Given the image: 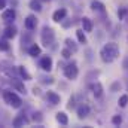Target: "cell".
<instances>
[{
    "label": "cell",
    "mask_w": 128,
    "mask_h": 128,
    "mask_svg": "<svg viewBox=\"0 0 128 128\" xmlns=\"http://www.w3.org/2000/svg\"><path fill=\"white\" fill-rule=\"evenodd\" d=\"M119 57V46L115 43V42H109L106 43L101 51H100V58L103 63H113L116 58Z\"/></svg>",
    "instance_id": "6da1fadb"
},
{
    "label": "cell",
    "mask_w": 128,
    "mask_h": 128,
    "mask_svg": "<svg viewBox=\"0 0 128 128\" xmlns=\"http://www.w3.org/2000/svg\"><path fill=\"white\" fill-rule=\"evenodd\" d=\"M3 98H4V101L9 104V106H12V107H21V98L16 96L14 91H4L3 92Z\"/></svg>",
    "instance_id": "7a4b0ae2"
},
{
    "label": "cell",
    "mask_w": 128,
    "mask_h": 128,
    "mask_svg": "<svg viewBox=\"0 0 128 128\" xmlns=\"http://www.w3.org/2000/svg\"><path fill=\"white\" fill-rule=\"evenodd\" d=\"M40 39H42V43L45 46H49L54 43V39H55V33L51 27H43L42 34H40Z\"/></svg>",
    "instance_id": "3957f363"
},
{
    "label": "cell",
    "mask_w": 128,
    "mask_h": 128,
    "mask_svg": "<svg viewBox=\"0 0 128 128\" xmlns=\"http://www.w3.org/2000/svg\"><path fill=\"white\" fill-rule=\"evenodd\" d=\"M78 74H79V70H78V66L74 63H72V64H68V66L64 67V76H66L67 79L74 80V79L78 78Z\"/></svg>",
    "instance_id": "277c9868"
},
{
    "label": "cell",
    "mask_w": 128,
    "mask_h": 128,
    "mask_svg": "<svg viewBox=\"0 0 128 128\" xmlns=\"http://www.w3.org/2000/svg\"><path fill=\"white\" fill-rule=\"evenodd\" d=\"M2 20H3L6 24H10V22L15 20V10H14V9H6V10H3Z\"/></svg>",
    "instance_id": "5b68a950"
},
{
    "label": "cell",
    "mask_w": 128,
    "mask_h": 128,
    "mask_svg": "<svg viewBox=\"0 0 128 128\" xmlns=\"http://www.w3.org/2000/svg\"><path fill=\"white\" fill-rule=\"evenodd\" d=\"M66 15H67V9H66V8H60V9H57V10L54 12L52 20H54L55 22H61L64 18H66Z\"/></svg>",
    "instance_id": "8992f818"
},
{
    "label": "cell",
    "mask_w": 128,
    "mask_h": 128,
    "mask_svg": "<svg viewBox=\"0 0 128 128\" xmlns=\"http://www.w3.org/2000/svg\"><path fill=\"white\" fill-rule=\"evenodd\" d=\"M39 66H40L42 70H45V72H51V70H52V58H51V57H43V58L40 60Z\"/></svg>",
    "instance_id": "52a82bcc"
},
{
    "label": "cell",
    "mask_w": 128,
    "mask_h": 128,
    "mask_svg": "<svg viewBox=\"0 0 128 128\" xmlns=\"http://www.w3.org/2000/svg\"><path fill=\"white\" fill-rule=\"evenodd\" d=\"M88 115H90V106L80 104V106L78 107V118H79V119H85Z\"/></svg>",
    "instance_id": "ba28073f"
},
{
    "label": "cell",
    "mask_w": 128,
    "mask_h": 128,
    "mask_svg": "<svg viewBox=\"0 0 128 128\" xmlns=\"http://www.w3.org/2000/svg\"><path fill=\"white\" fill-rule=\"evenodd\" d=\"M37 27V20H36V16L34 15H28L27 18H26V28L27 30H34Z\"/></svg>",
    "instance_id": "9c48e42d"
},
{
    "label": "cell",
    "mask_w": 128,
    "mask_h": 128,
    "mask_svg": "<svg viewBox=\"0 0 128 128\" xmlns=\"http://www.w3.org/2000/svg\"><path fill=\"white\" fill-rule=\"evenodd\" d=\"M80 24H82V30L86 33L92 32V21L88 18V16H84L82 20H80Z\"/></svg>",
    "instance_id": "30bf717a"
},
{
    "label": "cell",
    "mask_w": 128,
    "mask_h": 128,
    "mask_svg": "<svg viewBox=\"0 0 128 128\" xmlns=\"http://www.w3.org/2000/svg\"><path fill=\"white\" fill-rule=\"evenodd\" d=\"M3 36H4L6 39H14V37L16 36V27L8 26V27L4 28V32H3Z\"/></svg>",
    "instance_id": "8fae6325"
},
{
    "label": "cell",
    "mask_w": 128,
    "mask_h": 128,
    "mask_svg": "<svg viewBox=\"0 0 128 128\" xmlns=\"http://www.w3.org/2000/svg\"><path fill=\"white\" fill-rule=\"evenodd\" d=\"M46 97H48L49 103H52V104H58V103L61 101L60 96H58L57 92H54V91H48V92H46Z\"/></svg>",
    "instance_id": "7c38bea8"
},
{
    "label": "cell",
    "mask_w": 128,
    "mask_h": 128,
    "mask_svg": "<svg viewBox=\"0 0 128 128\" xmlns=\"http://www.w3.org/2000/svg\"><path fill=\"white\" fill-rule=\"evenodd\" d=\"M91 91H92V94L96 97H101V94H103V85H101L100 82L92 84V85H91Z\"/></svg>",
    "instance_id": "4fadbf2b"
},
{
    "label": "cell",
    "mask_w": 128,
    "mask_h": 128,
    "mask_svg": "<svg viewBox=\"0 0 128 128\" xmlns=\"http://www.w3.org/2000/svg\"><path fill=\"white\" fill-rule=\"evenodd\" d=\"M91 8H92V10H96V12H101V14H104V12H106L104 4H103L101 2H98V0H94V2L91 3Z\"/></svg>",
    "instance_id": "5bb4252c"
},
{
    "label": "cell",
    "mask_w": 128,
    "mask_h": 128,
    "mask_svg": "<svg viewBox=\"0 0 128 128\" xmlns=\"http://www.w3.org/2000/svg\"><path fill=\"white\" fill-rule=\"evenodd\" d=\"M55 119H57V122L61 124V125H67V124H68V118H67V115H66L64 112H58L57 116H55Z\"/></svg>",
    "instance_id": "9a60e30c"
},
{
    "label": "cell",
    "mask_w": 128,
    "mask_h": 128,
    "mask_svg": "<svg viewBox=\"0 0 128 128\" xmlns=\"http://www.w3.org/2000/svg\"><path fill=\"white\" fill-rule=\"evenodd\" d=\"M28 54L32 55V57H37V55H40V46L39 45H32L30 48H28Z\"/></svg>",
    "instance_id": "2e32d148"
},
{
    "label": "cell",
    "mask_w": 128,
    "mask_h": 128,
    "mask_svg": "<svg viewBox=\"0 0 128 128\" xmlns=\"http://www.w3.org/2000/svg\"><path fill=\"white\" fill-rule=\"evenodd\" d=\"M66 46H67V48H68L72 52H76V51H78V46H76V43H74V42H73L70 37H67V39H66Z\"/></svg>",
    "instance_id": "e0dca14e"
},
{
    "label": "cell",
    "mask_w": 128,
    "mask_h": 128,
    "mask_svg": "<svg viewBox=\"0 0 128 128\" xmlns=\"http://www.w3.org/2000/svg\"><path fill=\"white\" fill-rule=\"evenodd\" d=\"M76 36H78V40L80 42V43H88V40H86V36H85V32L84 30H76Z\"/></svg>",
    "instance_id": "ac0fdd59"
},
{
    "label": "cell",
    "mask_w": 128,
    "mask_h": 128,
    "mask_svg": "<svg viewBox=\"0 0 128 128\" xmlns=\"http://www.w3.org/2000/svg\"><path fill=\"white\" fill-rule=\"evenodd\" d=\"M30 8H32L33 10H36V12H40L42 10V4H40L39 0H32L30 2Z\"/></svg>",
    "instance_id": "d6986e66"
},
{
    "label": "cell",
    "mask_w": 128,
    "mask_h": 128,
    "mask_svg": "<svg viewBox=\"0 0 128 128\" xmlns=\"http://www.w3.org/2000/svg\"><path fill=\"white\" fill-rule=\"evenodd\" d=\"M26 122H27V119H26L24 116H18V118L14 119V127H21V125H24Z\"/></svg>",
    "instance_id": "ffe728a7"
},
{
    "label": "cell",
    "mask_w": 128,
    "mask_h": 128,
    "mask_svg": "<svg viewBox=\"0 0 128 128\" xmlns=\"http://www.w3.org/2000/svg\"><path fill=\"white\" fill-rule=\"evenodd\" d=\"M20 74H21V76L24 78V80H30V79H32V76H30V73H28V72H27V70H26V68H24L22 66L20 67Z\"/></svg>",
    "instance_id": "44dd1931"
},
{
    "label": "cell",
    "mask_w": 128,
    "mask_h": 128,
    "mask_svg": "<svg viewBox=\"0 0 128 128\" xmlns=\"http://www.w3.org/2000/svg\"><path fill=\"white\" fill-rule=\"evenodd\" d=\"M127 104H128V96L124 94V96L119 97V106H121V107H125Z\"/></svg>",
    "instance_id": "7402d4cb"
},
{
    "label": "cell",
    "mask_w": 128,
    "mask_h": 128,
    "mask_svg": "<svg viewBox=\"0 0 128 128\" xmlns=\"http://www.w3.org/2000/svg\"><path fill=\"white\" fill-rule=\"evenodd\" d=\"M112 124H113V125H121V124H122V116H121V115H115V116L112 118Z\"/></svg>",
    "instance_id": "603a6c76"
},
{
    "label": "cell",
    "mask_w": 128,
    "mask_h": 128,
    "mask_svg": "<svg viewBox=\"0 0 128 128\" xmlns=\"http://www.w3.org/2000/svg\"><path fill=\"white\" fill-rule=\"evenodd\" d=\"M61 55H63V58H66V60H68V58L72 57V51H70L68 48H64L63 51H61Z\"/></svg>",
    "instance_id": "cb8c5ba5"
},
{
    "label": "cell",
    "mask_w": 128,
    "mask_h": 128,
    "mask_svg": "<svg viewBox=\"0 0 128 128\" xmlns=\"http://www.w3.org/2000/svg\"><path fill=\"white\" fill-rule=\"evenodd\" d=\"M10 45L6 42V40H0V51H9Z\"/></svg>",
    "instance_id": "d4e9b609"
},
{
    "label": "cell",
    "mask_w": 128,
    "mask_h": 128,
    "mask_svg": "<svg viewBox=\"0 0 128 128\" xmlns=\"http://www.w3.org/2000/svg\"><path fill=\"white\" fill-rule=\"evenodd\" d=\"M119 90H121V84H119V82H113L112 86H110V91H112V92H116V91H119Z\"/></svg>",
    "instance_id": "484cf974"
},
{
    "label": "cell",
    "mask_w": 128,
    "mask_h": 128,
    "mask_svg": "<svg viewBox=\"0 0 128 128\" xmlns=\"http://www.w3.org/2000/svg\"><path fill=\"white\" fill-rule=\"evenodd\" d=\"M6 8V0H0V10H3Z\"/></svg>",
    "instance_id": "4316f807"
},
{
    "label": "cell",
    "mask_w": 128,
    "mask_h": 128,
    "mask_svg": "<svg viewBox=\"0 0 128 128\" xmlns=\"http://www.w3.org/2000/svg\"><path fill=\"white\" fill-rule=\"evenodd\" d=\"M127 90H128V79H127Z\"/></svg>",
    "instance_id": "83f0119b"
},
{
    "label": "cell",
    "mask_w": 128,
    "mask_h": 128,
    "mask_svg": "<svg viewBox=\"0 0 128 128\" xmlns=\"http://www.w3.org/2000/svg\"><path fill=\"white\" fill-rule=\"evenodd\" d=\"M45 2H49V0H45Z\"/></svg>",
    "instance_id": "f1b7e54d"
}]
</instances>
